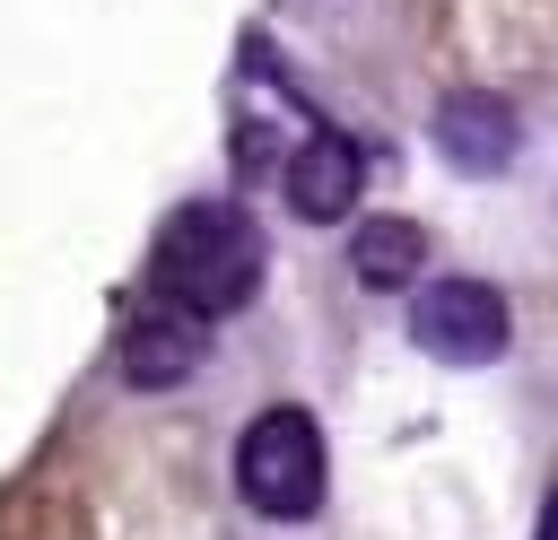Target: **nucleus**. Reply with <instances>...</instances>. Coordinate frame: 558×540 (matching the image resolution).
Here are the masks:
<instances>
[{
  "instance_id": "nucleus-6",
  "label": "nucleus",
  "mask_w": 558,
  "mask_h": 540,
  "mask_svg": "<svg viewBox=\"0 0 558 540\" xmlns=\"http://www.w3.org/2000/svg\"><path fill=\"white\" fill-rule=\"evenodd\" d=\"M201 357H209V331H201L192 314H174V305H148V314L122 331V375H131L140 392H166V383H183Z\"/></svg>"
},
{
  "instance_id": "nucleus-5",
  "label": "nucleus",
  "mask_w": 558,
  "mask_h": 540,
  "mask_svg": "<svg viewBox=\"0 0 558 540\" xmlns=\"http://www.w3.org/2000/svg\"><path fill=\"white\" fill-rule=\"evenodd\" d=\"M357 192H366V157H357L340 131H314V139L288 157V209H296V218L331 226V218L357 209Z\"/></svg>"
},
{
  "instance_id": "nucleus-7",
  "label": "nucleus",
  "mask_w": 558,
  "mask_h": 540,
  "mask_svg": "<svg viewBox=\"0 0 558 540\" xmlns=\"http://www.w3.org/2000/svg\"><path fill=\"white\" fill-rule=\"evenodd\" d=\"M418 253H427V235H418L410 218H366V226L349 235V270H357L366 287H410V279H418Z\"/></svg>"
},
{
  "instance_id": "nucleus-1",
  "label": "nucleus",
  "mask_w": 558,
  "mask_h": 540,
  "mask_svg": "<svg viewBox=\"0 0 558 540\" xmlns=\"http://www.w3.org/2000/svg\"><path fill=\"white\" fill-rule=\"evenodd\" d=\"M148 279H157V305L174 314H235L253 287H262V226L227 200H192L166 218L157 253H148Z\"/></svg>"
},
{
  "instance_id": "nucleus-8",
  "label": "nucleus",
  "mask_w": 558,
  "mask_h": 540,
  "mask_svg": "<svg viewBox=\"0 0 558 540\" xmlns=\"http://www.w3.org/2000/svg\"><path fill=\"white\" fill-rule=\"evenodd\" d=\"M541 540H558V496H549V505H541Z\"/></svg>"
},
{
  "instance_id": "nucleus-4",
  "label": "nucleus",
  "mask_w": 558,
  "mask_h": 540,
  "mask_svg": "<svg viewBox=\"0 0 558 540\" xmlns=\"http://www.w3.org/2000/svg\"><path fill=\"white\" fill-rule=\"evenodd\" d=\"M436 148H445L462 174H497V165H514L523 122H514V105H506V96L462 87V96H445V105H436Z\"/></svg>"
},
{
  "instance_id": "nucleus-2",
  "label": "nucleus",
  "mask_w": 558,
  "mask_h": 540,
  "mask_svg": "<svg viewBox=\"0 0 558 540\" xmlns=\"http://www.w3.org/2000/svg\"><path fill=\"white\" fill-rule=\"evenodd\" d=\"M235 488H244L253 514H279V523L314 514L323 505V435H314V418L305 409H262L244 427V444H235Z\"/></svg>"
},
{
  "instance_id": "nucleus-3",
  "label": "nucleus",
  "mask_w": 558,
  "mask_h": 540,
  "mask_svg": "<svg viewBox=\"0 0 558 540\" xmlns=\"http://www.w3.org/2000/svg\"><path fill=\"white\" fill-rule=\"evenodd\" d=\"M506 296L497 287H480V279H436V287H418V314H410V340L427 348V357H445V366H480V357H497L506 348Z\"/></svg>"
}]
</instances>
